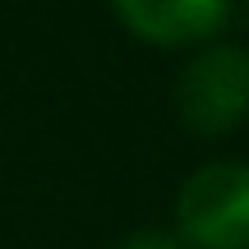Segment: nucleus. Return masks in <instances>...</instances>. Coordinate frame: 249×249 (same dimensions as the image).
Masks as SVG:
<instances>
[{"mask_svg":"<svg viewBox=\"0 0 249 249\" xmlns=\"http://www.w3.org/2000/svg\"><path fill=\"white\" fill-rule=\"evenodd\" d=\"M176 231L198 249H249V166L208 161L180 185Z\"/></svg>","mask_w":249,"mask_h":249,"instance_id":"1","label":"nucleus"},{"mask_svg":"<svg viewBox=\"0 0 249 249\" xmlns=\"http://www.w3.org/2000/svg\"><path fill=\"white\" fill-rule=\"evenodd\" d=\"M180 120L194 134H226L249 116V51L203 46L176 83Z\"/></svg>","mask_w":249,"mask_h":249,"instance_id":"2","label":"nucleus"},{"mask_svg":"<svg viewBox=\"0 0 249 249\" xmlns=\"http://www.w3.org/2000/svg\"><path fill=\"white\" fill-rule=\"evenodd\" d=\"M111 9L157 46L198 42L226 18V0H111Z\"/></svg>","mask_w":249,"mask_h":249,"instance_id":"3","label":"nucleus"},{"mask_svg":"<svg viewBox=\"0 0 249 249\" xmlns=\"http://www.w3.org/2000/svg\"><path fill=\"white\" fill-rule=\"evenodd\" d=\"M116 249H180V240L171 231H134V235H124Z\"/></svg>","mask_w":249,"mask_h":249,"instance_id":"4","label":"nucleus"}]
</instances>
